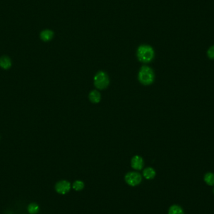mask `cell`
<instances>
[{
    "label": "cell",
    "instance_id": "4fadbf2b",
    "mask_svg": "<svg viewBox=\"0 0 214 214\" xmlns=\"http://www.w3.org/2000/svg\"><path fill=\"white\" fill-rule=\"evenodd\" d=\"M28 211L30 214H37L39 212V206L35 204H30L28 207Z\"/></svg>",
    "mask_w": 214,
    "mask_h": 214
},
{
    "label": "cell",
    "instance_id": "277c9868",
    "mask_svg": "<svg viewBox=\"0 0 214 214\" xmlns=\"http://www.w3.org/2000/svg\"><path fill=\"white\" fill-rule=\"evenodd\" d=\"M125 180L128 185L132 187H135L141 183L142 177L139 173L136 172H131L126 174Z\"/></svg>",
    "mask_w": 214,
    "mask_h": 214
},
{
    "label": "cell",
    "instance_id": "7c38bea8",
    "mask_svg": "<svg viewBox=\"0 0 214 214\" xmlns=\"http://www.w3.org/2000/svg\"><path fill=\"white\" fill-rule=\"evenodd\" d=\"M204 180L206 184L209 185L213 186L214 185V174L213 173L209 172L206 174L204 177Z\"/></svg>",
    "mask_w": 214,
    "mask_h": 214
},
{
    "label": "cell",
    "instance_id": "2e32d148",
    "mask_svg": "<svg viewBox=\"0 0 214 214\" xmlns=\"http://www.w3.org/2000/svg\"></svg>",
    "mask_w": 214,
    "mask_h": 214
},
{
    "label": "cell",
    "instance_id": "ba28073f",
    "mask_svg": "<svg viewBox=\"0 0 214 214\" xmlns=\"http://www.w3.org/2000/svg\"><path fill=\"white\" fill-rule=\"evenodd\" d=\"M89 98L91 102L98 103L101 100V94L97 90H93L89 94Z\"/></svg>",
    "mask_w": 214,
    "mask_h": 214
},
{
    "label": "cell",
    "instance_id": "6da1fadb",
    "mask_svg": "<svg viewBox=\"0 0 214 214\" xmlns=\"http://www.w3.org/2000/svg\"><path fill=\"white\" fill-rule=\"evenodd\" d=\"M154 50L149 45H143L139 47L137 50V58L139 61L143 63H148L154 58Z\"/></svg>",
    "mask_w": 214,
    "mask_h": 214
},
{
    "label": "cell",
    "instance_id": "8fae6325",
    "mask_svg": "<svg viewBox=\"0 0 214 214\" xmlns=\"http://www.w3.org/2000/svg\"><path fill=\"white\" fill-rule=\"evenodd\" d=\"M168 214H184V211L181 207L177 205H173L168 210Z\"/></svg>",
    "mask_w": 214,
    "mask_h": 214
},
{
    "label": "cell",
    "instance_id": "52a82bcc",
    "mask_svg": "<svg viewBox=\"0 0 214 214\" xmlns=\"http://www.w3.org/2000/svg\"><path fill=\"white\" fill-rule=\"evenodd\" d=\"M0 67L4 69H9L11 67V59L7 56H3L0 58Z\"/></svg>",
    "mask_w": 214,
    "mask_h": 214
},
{
    "label": "cell",
    "instance_id": "5b68a950",
    "mask_svg": "<svg viewBox=\"0 0 214 214\" xmlns=\"http://www.w3.org/2000/svg\"><path fill=\"white\" fill-rule=\"evenodd\" d=\"M71 189V184L67 180H61L56 184L55 190L60 194H66Z\"/></svg>",
    "mask_w": 214,
    "mask_h": 214
},
{
    "label": "cell",
    "instance_id": "30bf717a",
    "mask_svg": "<svg viewBox=\"0 0 214 214\" xmlns=\"http://www.w3.org/2000/svg\"><path fill=\"white\" fill-rule=\"evenodd\" d=\"M53 37V32L49 30L43 31L40 34L41 39L44 41H48Z\"/></svg>",
    "mask_w": 214,
    "mask_h": 214
},
{
    "label": "cell",
    "instance_id": "7a4b0ae2",
    "mask_svg": "<svg viewBox=\"0 0 214 214\" xmlns=\"http://www.w3.org/2000/svg\"><path fill=\"white\" fill-rule=\"evenodd\" d=\"M155 78L153 71L147 66H143L139 73V80L141 83L145 85L151 84Z\"/></svg>",
    "mask_w": 214,
    "mask_h": 214
},
{
    "label": "cell",
    "instance_id": "5bb4252c",
    "mask_svg": "<svg viewBox=\"0 0 214 214\" xmlns=\"http://www.w3.org/2000/svg\"><path fill=\"white\" fill-rule=\"evenodd\" d=\"M84 183L81 180H76L73 184V189L76 191H80L84 188Z\"/></svg>",
    "mask_w": 214,
    "mask_h": 214
},
{
    "label": "cell",
    "instance_id": "8992f818",
    "mask_svg": "<svg viewBox=\"0 0 214 214\" xmlns=\"http://www.w3.org/2000/svg\"><path fill=\"white\" fill-rule=\"evenodd\" d=\"M144 162L142 158L140 156H134L131 161V165L133 168L137 170H142L143 167Z\"/></svg>",
    "mask_w": 214,
    "mask_h": 214
},
{
    "label": "cell",
    "instance_id": "9a60e30c",
    "mask_svg": "<svg viewBox=\"0 0 214 214\" xmlns=\"http://www.w3.org/2000/svg\"><path fill=\"white\" fill-rule=\"evenodd\" d=\"M207 55L209 58L214 59V46H212L209 49L207 52Z\"/></svg>",
    "mask_w": 214,
    "mask_h": 214
},
{
    "label": "cell",
    "instance_id": "9c48e42d",
    "mask_svg": "<svg viewBox=\"0 0 214 214\" xmlns=\"http://www.w3.org/2000/svg\"><path fill=\"white\" fill-rule=\"evenodd\" d=\"M156 172L155 170L153 168L151 167H148L146 168L143 171V177L148 180H150L153 178L155 177Z\"/></svg>",
    "mask_w": 214,
    "mask_h": 214
},
{
    "label": "cell",
    "instance_id": "3957f363",
    "mask_svg": "<svg viewBox=\"0 0 214 214\" xmlns=\"http://www.w3.org/2000/svg\"><path fill=\"white\" fill-rule=\"evenodd\" d=\"M109 84L108 76L103 71L98 72L94 77V85L99 90L106 88Z\"/></svg>",
    "mask_w": 214,
    "mask_h": 214
}]
</instances>
